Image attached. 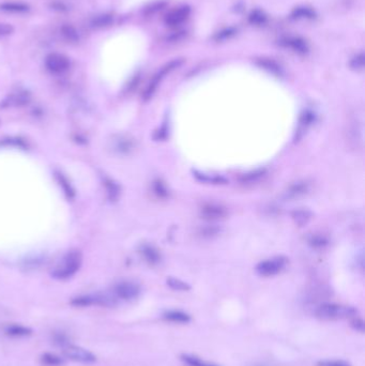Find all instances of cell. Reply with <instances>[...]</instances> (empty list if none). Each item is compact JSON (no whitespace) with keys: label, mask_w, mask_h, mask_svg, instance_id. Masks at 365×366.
<instances>
[{"label":"cell","mask_w":365,"mask_h":366,"mask_svg":"<svg viewBox=\"0 0 365 366\" xmlns=\"http://www.w3.org/2000/svg\"><path fill=\"white\" fill-rule=\"evenodd\" d=\"M42 361L47 366H58L62 363V361L58 357L54 356V354H45Z\"/></svg>","instance_id":"83f0119b"},{"label":"cell","mask_w":365,"mask_h":366,"mask_svg":"<svg viewBox=\"0 0 365 366\" xmlns=\"http://www.w3.org/2000/svg\"><path fill=\"white\" fill-rule=\"evenodd\" d=\"M62 348L64 356L72 361L80 363H92L95 361V357L93 354L82 347L74 346L68 343L64 346H62Z\"/></svg>","instance_id":"8992f818"},{"label":"cell","mask_w":365,"mask_h":366,"mask_svg":"<svg viewBox=\"0 0 365 366\" xmlns=\"http://www.w3.org/2000/svg\"><path fill=\"white\" fill-rule=\"evenodd\" d=\"M350 66L352 69L355 70H362L364 68V56L363 54H359V55H357L355 58L352 59Z\"/></svg>","instance_id":"f1b7e54d"},{"label":"cell","mask_w":365,"mask_h":366,"mask_svg":"<svg viewBox=\"0 0 365 366\" xmlns=\"http://www.w3.org/2000/svg\"><path fill=\"white\" fill-rule=\"evenodd\" d=\"M13 27L6 24V23H0V37H7L10 36L13 32Z\"/></svg>","instance_id":"1f68e13d"},{"label":"cell","mask_w":365,"mask_h":366,"mask_svg":"<svg viewBox=\"0 0 365 366\" xmlns=\"http://www.w3.org/2000/svg\"><path fill=\"white\" fill-rule=\"evenodd\" d=\"M189 14L190 9L188 7L176 8L165 16V24L170 27L181 25L189 17Z\"/></svg>","instance_id":"ba28073f"},{"label":"cell","mask_w":365,"mask_h":366,"mask_svg":"<svg viewBox=\"0 0 365 366\" xmlns=\"http://www.w3.org/2000/svg\"><path fill=\"white\" fill-rule=\"evenodd\" d=\"M310 185L307 181H298L295 182L294 185L289 186L287 191L285 192V197L288 199H295L299 198L309 192Z\"/></svg>","instance_id":"30bf717a"},{"label":"cell","mask_w":365,"mask_h":366,"mask_svg":"<svg viewBox=\"0 0 365 366\" xmlns=\"http://www.w3.org/2000/svg\"><path fill=\"white\" fill-rule=\"evenodd\" d=\"M141 253L142 255L144 256L145 259L150 263V264H155L159 262L160 259V256H159V253L153 249L152 246H149V245H144L142 249H141Z\"/></svg>","instance_id":"d6986e66"},{"label":"cell","mask_w":365,"mask_h":366,"mask_svg":"<svg viewBox=\"0 0 365 366\" xmlns=\"http://www.w3.org/2000/svg\"><path fill=\"white\" fill-rule=\"evenodd\" d=\"M30 330L26 327L19 326V325H10L6 328V333L11 336H16V337H20V336H27L30 334Z\"/></svg>","instance_id":"ac0fdd59"},{"label":"cell","mask_w":365,"mask_h":366,"mask_svg":"<svg viewBox=\"0 0 365 366\" xmlns=\"http://www.w3.org/2000/svg\"><path fill=\"white\" fill-rule=\"evenodd\" d=\"M60 35L63 40L70 43V44H76L80 42L79 31L71 25H63L60 28Z\"/></svg>","instance_id":"4fadbf2b"},{"label":"cell","mask_w":365,"mask_h":366,"mask_svg":"<svg viewBox=\"0 0 365 366\" xmlns=\"http://www.w3.org/2000/svg\"><path fill=\"white\" fill-rule=\"evenodd\" d=\"M82 254L80 251H70L64 255L53 269L51 275L57 279H67L76 273L82 265Z\"/></svg>","instance_id":"6da1fadb"},{"label":"cell","mask_w":365,"mask_h":366,"mask_svg":"<svg viewBox=\"0 0 365 366\" xmlns=\"http://www.w3.org/2000/svg\"><path fill=\"white\" fill-rule=\"evenodd\" d=\"M284 44L298 54H305L307 51V44L304 40L300 38H296V37L287 38L284 41Z\"/></svg>","instance_id":"9a60e30c"},{"label":"cell","mask_w":365,"mask_h":366,"mask_svg":"<svg viewBox=\"0 0 365 366\" xmlns=\"http://www.w3.org/2000/svg\"><path fill=\"white\" fill-rule=\"evenodd\" d=\"M0 10L6 11V12H11V13H24L26 11L29 10L27 5H24L21 3H5L0 5Z\"/></svg>","instance_id":"e0dca14e"},{"label":"cell","mask_w":365,"mask_h":366,"mask_svg":"<svg viewBox=\"0 0 365 366\" xmlns=\"http://www.w3.org/2000/svg\"><path fill=\"white\" fill-rule=\"evenodd\" d=\"M294 15L296 17H307V16H313V13L312 11L308 9H298L295 11Z\"/></svg>","instance_id":"d6a6232c"},{"label":"cell","mask_w":365,"mask_h":366,"mask_svg":"<svg viewBox=\"0 0 365 366\" xmlns=\"http://www.w3.org/2000/svg\"><path fill=\"white\" fill-rule=\"evenodd\" d=\"M287 264V259L284 257H275L272 259H268L262 262L257 266L256 270L263 276H272L277 273H280L285 268Z\"/></svg>","instance_id":"5b68a950"},{"label":"cell","mask_w":365,"mask_h":366,"mask_svg":"<svg viewBox=\"0 0 365 366\" xmlns=\"http://www.w3.org/2000/svg\"><path fill=\"white\" fill-rule=\"evenodd\" d=\"M114 148L119 152H127L128 150L132 148V143L124 137H120L119 139H117L116 142H114Z\"/></svg>","instance_id":"ffe728a7"},{"label":"cell","mask_w":365,"mask_h":366,"mask_svg":"<svg viewBox=\"0 0 365 366\" xmlns=\"http://www.w3.org/2000/svg\"><path fill=\"white\" fill-rule=\"evenodd\" d=\"M264 175H265V170H264V169L256 170V171H253V173L244 175V176L241 178V182H243V183L256 182V181H258Z\"/></svg>","instance_id":"603a6c76"},{"label":"cell","mask_w":365,"mask_h":366,"mask_svg":"<svg viewBox=\"0 0 365 366\" xmlns=\"http://www.w3.org/2000/svg\"><path fill=\"white\" fill-rule=\"evenodd\" d=\"M182 360H184L190 366H217V365L207 363L196 357H192V356H182Z\"/></svg>","instance_id":"d4e9b609"},{"label":"cell","mask_w":365,"mask_h":366,"mask_svg":"<svg viewBox=\"0 0 365 366\" xmlns=\"http://www.w3.org/2000/svg\"><path fill=\"white\" fill-rule=\"evenodd\" d=\"M31 95L27 90H17L11 93L3 102L4 107H19L30 102Z\"/></svg>","instance_id":"9c48e42d"},{"label":"cell","mask_w":365,"mask_h":366,"mask_svg":"<svg viewBox=\"0 0 365 366\" xmlns=\"http://www.w3.org/2000/svg\"><path fill=\"white\" fill-rule=\"evenodd\" d=\"M226 210L224 207L216 203H208L201 208V215L207 220H219L226 215Z\"/></svg>","instance_id":"8fae6325"},{"label":"cell","mask_w":365,"mask_h":366,"mask_svg":"<svg viewBox=\"0 0 365 366\" xmlns=\"http://www.w3.org/2000/svg\"><path fill=\"white\" fill-rule=\"evenodd\" d=\"M114 20V16L109 13L98 14L89 20V26L93 29H100L110 26Z\"/></svg>","instance_id":"7c38bea8"},{"label":"cell","mask_w":365,"mask_h":366,"mask_svg":"<svg viewBox=\"0 0 365 366\" xmlns=\"http://www.w3.org/2000/svg\"><path fill=\"white\" fill-rule=\"evenodd\" d=\"M182 62H184V60H182V59H175L173 61H170L167 64H165V66L154 75V76L152 77V80L150 81L149 85L147 86V88H146V90H145V92L143 94V98H144L145 101H148L149 99L152 98V95L157 91L160 83L162 82V80L166 76L168 73H170L171 71L175 70L176 68H178Z\"/></svg>","instance_id":"3957f363"},{"label":"cell","mask_w":365,"mask_h":366,"mask_svg":"<svg viewBox=\"0 0 365 366\" xmlns=\"http://www.w3.org/2000/svg\"><path fill=\"white\" fill-rule=\"evenodd\" d=\"M69 58L59 53H51L45 58V67L53 74H62L70 69Z\"/></svg>","instance_id":"277c9868"},{"label":"cell","mask_w":365,"mask_h":366,"mask_svg":"<svg viewBox=\"0 0 365 366\" xmlns=\"http://www.w3.org/2000/svg\"><path fill=\"white\" fill-rule=\"evenodd\" d=\"M57 177H58L59 183H60V186L62 187V189H63L64 193L67 194V195L69 196V198L73 197V195H74V191H73V189L71 188V186H70V183L68 182V180H67L66 178H64L61 174H57Z\"/></svg>","instance_id":"484cf974"},{"label":"cell","mask_w":365,"mask_h":366,"mask_svg":"<svg viewBox=\"0 0 365 366\" xmlns=\"http://www.w3.org/2000/svg\"><path fill=\"white\" fill-rule=\"evenodd\" d=\"M167 284L170 288H173L175 290H180V292H186V290L190 289V286L187 283L180 281L178 278H168Z\"/></svg>","instance_id":"cb8c5ba5"},{"label":"cell","mask_w":365,"mask_h":366,"mask_svg":"<svg viewBox=\"0 0 365 366\" xmlns=\"http://www.w3.org/2000/svg\"><path fill=\"white\" fill-rule=\"evenodd\" d=\"M259 64L262 67H264L265 69H268L270 70L272 73H278L280 72V69H278V67L276 66V64L272 61H269V60H262L259 62Z\"/></svg>","instance_id":"f546056e"},{"label":"cell","mask_w":365,"mask_h":366,"mask_svg":"<svg viewBox=\"0 0 365 366\" xmlns=\"http://www.w3.org/2000/svg\"><path fill=\"white\" fill-rule=\"evenodd\" d=\"M314 119H315V115L312 112L307 111V112L302 114L301 118H300V122H299V126H298V132H297L296 139L301 138L303 133L307 130V127L314 122Z\"/></svg>","instance_id":"5bb4252c"},{"label":"cell","mask_w":365,"mask_h":366,"mask_svg":"<svg viewBox=\"0 0 365 366\" xmlns=\"http://www.w3.org/2000/svg\"><path fill=\"white\" fill-rule=\"evenodd\" d=\"M351 326L359 332L364 331V322L361 319H355L351 322Z\"/></svg>","instance_id":"836d02e7"},{"label":"cell","mask_w":365,"mask_h":366,"mask_svg":"<svg viewBox=\"0 0 365 366\" xmlns=\"http://www.w3.org/2000/svg\"><path fill=\"white\" fill-rule=\"evenodd\" d=\"M293 218L298 225L302 226V225L306 224L308 222V220L310 219V213L306 210H298L293 213Z\"/></svg>","instance_id":"44dd1931"},{"label":"cell","mask_w":365,"mask_h":366,"mask_svg":"<svg viewBox=\"0 0 365 366\" xmlns=\"http://www.w3.org/2000/svg\"><path fill=\"white\" fill-rule=\"evenodd\" d=\"M105 186H106L107 192H109V194H110V197L112 199H115L118 196V194H119V188H118V186H116L115 183L111 180H105Z\"/></svg>","instance_id":"4316f807"},{"label":"cell","mask_w":365,"mask_h":366,"mask_svg":"<svg viewBox=\"0 0 365 366\" xmlns=\"http://www.w3.org/2000/svg\"><path fill=\"white\" fill-rule=\"evenodd\" d=\"M164 318L177 324H188L191 320V317L181 310H168L164 314Z\"/></svg>","instance_id":"2e32d148"},{"label":"cell","mask_w":365,"mask_h":366,"mask_svg":"<svg viewBox=\"0 0 365 366\" xmlns=\"http://www.w3.org/2000/svg\"><path fill=\"white\" fill-rule=\"evenodd\" d=\"M319 366H350V364L342 360H329L320 362Z\"/></svg>","instance_id":"4dcf8cb0"},{"label":"cell","mask_w":365,"mask_h":366,"mask_svg":"<svg viewBox=\"0 0 365 366\" xmlns=\"http://www.w3.org/2000/svg\"><path fill=\"white\" fill-rule=\"evenodd\" d=\"M139 293H141V288L136 283L131 281H122L116 284L113 289V294L117 299L126 301L137 298Z\"/></svg>","instance_id":"52a82bcc"},{"label":"cell","mask_w":365,"mask_h":366,"mask_svg":"<svg viewBox=\"0 0 365 366\" xmlns=\"http://www.w3.org/2000/svg\"><path fill=\"white\" fill-rule=\"evenodd\" d=\"M308 242L313 247H317V249H320V247H324V246H326L328 244V239L323 234H313L309 238Z\"/></svg>","instance_id":"7402d4cb"},{"label":"cell","mask_w":365,"mask_h":366,"mask_svg":"<svg viewBox=\"0 0 365 366\" xmlns=\"http://www.w3.org/2000/svg\"><path fill=\"white\" fill-rule=\"evenodd\" d=\"M357 309L351 306L342 305L336 303H325L318 306L316 316L323 320H338L355 316Z\"/></svg>","instance_id":"7a4b0ae2"}]
</instances>
